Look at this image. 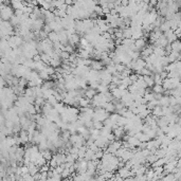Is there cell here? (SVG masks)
<instances>
[{"label": "cell", "mask_w": 181, "mask_h": 181, "mask_svg": "<svg viewBox=\"0 0 181 181\" xmlns=\"http://www.w3.org/2000/svg\"><path fill=\"white\" fill-rule=\"evenodd\" d=\"M14 15V10L13 8L6 3H1L0 4V18L4 21H8L11 19L12 16Z\"/></svg>", "instance_id": "cell-1"}, {"label": "cell", "mask_w": 181, "mask_h": 181, "mask_svg": "<svg viewBox=\"0 0 181 181\" xmlns=\"http://www.w3.org/2000/svg\"><path fill=\"white\" fill-rule=\"evenodd\" d=\"M23 6H25V1H23V2H14V1H12V8H13L14 11L23 10Z\"/></svg>", "instance_id": "cell-2"}, {"label": "cell", "mask_w": 181, "mask_h": 181, "mask_svg": "<svg viewBox=\"0 0 181 181\" xmlns=\"http://www.w3.org/2000/svg\"><path fill=\"white\" fill-rule=\"evenodd\" d=\"M89 103H90V100L88 98L87 99L80 98V100H78V104H80V106H82V107H88V106H89Z\"/></svg>", "instance_id": "cell-3"}, {"label": "cell", "mask_w": 181, "mask_h": 181, "mask_svg": "<svg viewBox=\"0 0 181 181\" xmlns=\"http://www.w3.org/2000/svg\"><path fill=\"white\" fill-rule=\"evenodd\" d=\"M163 92H164V88L162 87V85L155 84V86H154V93H163Z\"/></svg>", "instance_id": "cell-4"}, {"label": "cell", "mask_w": 181, "mask_h": 181, "mask_svg": "<svg viewBox=\"0 0 181 181\" xmlns=\"http://www.w3.org/2000/svg\"><path fill=\"white\" fill-rule=\"evenodd\" d=\"M47 101H48V103L50 104V105H53V106H54L56 103H57V102H58V101L56 100L55 96H54V94H51L50 96H48Z\"/></svg>", "instance_id": "cell-5"}, {"label": "cell", "mask_w": 181, "mask_h": 181, "mask_svg": "<svg viewBox=\"0 0 181 181\" xmlns=\"http://www.w3.org/2000/svg\"><path fill=\"white\" fill-rule=\"evenodd\" d=\"M85 94H86V96H88V99H92L95 95V90L90 88V89H88L85 92Z\"/></svg>", "instance_id": "cell-6"}, {"label": "cell", "mask_w": 181, "mask_h": 181, "mask_svg": "<svg viewBox=\"0 0 181 181\" xmlns=\"http://www.w3.org/2000/svg\"><path fill=\"white\" fill-rule=\"evenodd\" d=\"M8 1V0H0V4H1V3H6Z\"/></svg>", "instance_id": "cell-7"}]
</instances>
